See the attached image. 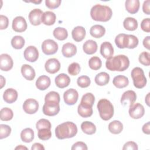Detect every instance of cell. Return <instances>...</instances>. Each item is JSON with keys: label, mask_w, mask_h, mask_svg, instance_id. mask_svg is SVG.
<instances>
[{"label": "cell", "mask_w": 150, "mask_h": 150, "mask_svg": "<svg viewBox=\"0 0 150 150\" xmlns=\"http://www.w3.org/2000/svg\"><path fill=\"white\" fill-rule=\"evenodd\" d=\"M43 13L42 11L40 9H34L32 10L28 15L30 23L34 26L39 25L41 23V17Z\"/></svg>", "instance_id": "17"}, {"label": "cell", "mask_w": 150, "mask_h": 150, "mask_svg": "<svg viewBox=\"0 0 150 150\" xmlns=\"http://www.w3.org/2000/svg\"><path fill=\"white\" fill-rule=\"evenodd\" d=\"M124 28L129 31H133L138 28V22L136 19L131 17L126 18L123 22Z\"/></svg>", "instance_id": "35"}, {"label": "cell", "mask_w": 150, "mask_h": 150, "mask_svg": "<svg viewBox=\"0 0 150 150\" xmlns=\"http://www.w3.org/2000/svg\"><path fill=\"white\" fill-rule=\"evenodd\" d=\"M112 15V10L109 6L100 4L94 5L90 11V16L96 21L107 22L111 19Z\"/></svg>", "instance_id": "3"}, {"label": "cell", "mask_w": 150, "mask_h": 150, "mask_svg": "<svg viewBox=\"0 0 150 150\" xmlns=\"http://www.w3.org/2000/svg\"><path fill=\"white\" fill-rule=\"evenodd\" d=\"M86 30L83 26H77L75 27L71 32V36L74 40L77 42L82 41L86 36Z\"/></svg>", "instance_id": "23"}, {"label": "cell", "mask_w": 150, "mask_h": 150, "mask_svg": "<svg viewBox=\"0 0 150 150\" xmlns=\"http://www.w3.org/2000/svg\"><path fill=\"white\" fill-rule=\"evenodd\" d=\"M28 149V148L26 146H23L22 145H19V146H16L15 148V149Z\"/></svg>", "instance_id": "59"}, {"label": "cell", "mask_w": 150, "mask_h": 150, "mask_svg": "<svg viewBox=\"0 0 150 150\" xmlns=\"http://www.w3.org/2000/svg\"><path fill=\"white\" fill-rule=\"evenodd\" d=\"M23 55L25 59L27 61L30 62H35L39 57V52L35 46H29L24 50Z\"/></svg>", "instance_id": "15"}, {"label": "cell", "mask_w": 150, "mask_h": 150, "mask_svg": "<svg viewBox=\"0 0 150 150\" xmlns=\"http://www.w3.org/2000/svg\"><path fill=\"white\" fill-rule=\"evenodd\" d=\"M13 113L12 110L8 107L2 108L0 111V118L2 121H8L12 119Z\"/></svg>", "instance_id": "37"}, {"label": "cell", "mask_w": 150, "mask_h": 150, "mask_svg": "<svg viewBox=\"0 0 150 150\" xmlns=\"http://www.w3.org/2000/svg\"><path fill=\"white\" fill-rule=\"evenodd\" d=\"M9 24L8 18L4 15H0V29L3 30L8 28Z\"/></svg>", "instance_id": "51"}, {"label": "cell", "mask_w": 150, "mask_h": 150, "mask_svg": "<svg viewBox=\"0 0 150 150\" xmlns=\"http://www.w3.org/2000/svg\"><path fill=\"white\" fill-rule=\"evenodd\" d=\"M123 129L122 124L118 120H114L108 124V130L113 134H118Z\"/></svg>", "instance_id": "32"}, {"label": "cell", "mask_w": 150, "mask_h": 150, "mask_svg": "<svg viewBox=\"0 0 150 150\" xmlns=\"http://www.w3.org/2000/svg\"><path fill=\"white\" fill-rule=\"evenodd\" d=\"M52 125L50 122L46 119L42 118L40 119L36 124V128L38 130L42 128H49L51 129Z\"/></svg>", "instance_id": "46"}, {"label": "cell", "mask_w": 150, "mask_h": 150, "mask_svg": "<svg viewBox=\"0 0 150 150\" xmlns=\"http://www.w3.org/2000/svg\"><path fill=\"white\" fill-rule=\"evenodd\" d=\"M149 57H150V54L148 52H142L139 54V58H138L139 63L144 66H149L150 64Z\"/></svg>", "instance_id": "47"}, {"label": "cell", "mask_w": 150, "mask_h": 150, "mask_svg": "<svg viewBox=\"0 0 150 150\" xmlns=\"http://www.w3.org/2000/svg\"><path fill=\"white\" fill-rule=\"evenodd\" d=\"M56 19V16L54 12L52 11L45 12L41 17V22L46 25H53Z\"/></svg>", "instance_id": "25"}, {"label": "cell", "mask_w": 150, "mask_h": 150, "mask_svg": "<svg viewBox=\"0 0 150 150\" xmlns=\"http://www.w3.org/2000/svg\"><path fill=\"white\" fill-rule=\"evenodd\" d=\"M50 79L45 75L39 76L36 81V86L39 90H45L50 85Z\"/></svg>", "instance_id": "24"}, {"label": "cell", "mask_w": 150, "mask_h": 150, "mask_svg": "<svg viewBox=\"0 0 150 150\" xmlns=\"http://www.w3.org/2000/svg\"><path fill=\"white\" fill-rule=\"evenodd\" d=\"M60 98L57 92L52 91L49 92L45 97V101H56L60 103Z\"/></svg>", "instance_id": "43"}, {"label": "cell", "mask_w": 150, "mask_h": 150, "mask_svg": "<svg viewBox=\"0 0 150 150\" xmlns=\"http://www.w3.org/2000/svg\"><path fill=\"white\" fill-rule=\"evenodd\" d=\"M42 111L46 115H56L60 111L59 103L56 101H45L42 108Z\"/></svg>", "instance_id": "7"}, {"label": "cell", "mask_w": 150, "mask_h": 150, "mask_svg": "<svg viewBox=\"0 0 150 150\" xmlns=\"http://www.w3.org/2000/svg\"><path fill=\"white\" fill-rule=\"evenodd\" d=\"M95 101V97L91 93H87L84 94L81 100V103L93 107Z\"/></svg>", "instance_id": "40"}, {"label": "cell", "mask_w": 150, "mask_h": 150, "mask_svg": "<svg viewBox=\"0 0 150 150\" xmlns=\"http://www.w3.org/2000/svg\"><path fill=\"white\" fill-rule=\"evenodd\" d=\"M149 93H148V94H147V95L146 96V97H145V102H146V104L149 106Z\"/></svg>", "instance_id": "58"}, {"label": "cell", "mask_w": 150, "mask_h": 150, "mask_svg": "<svg viewBox=\"0 0 150 150\" xmlns=\"http://www.w3.org/2000/svg\"><path fill=\"white\" fill-rule=\"evenodd\" d=\"M138 149L137 144L133 141H128L126 142L122 148L123 150H137Z\"/></svg>", "instance_id": "52"}, {"label": "cell", "mask_w": 150, "mask_h": 150, "mask_svg": "<svg viewBox=\"0 0 150 150\" xmlns=\"http://www.w3.org/2000/svg\"><path fill=\"white\" fill-rule=\"evenodd\" d=\"M5 84V79L2 76H1V88H2Z\"/></svg>", "instance_id": "57"}, {"label": "cell", "mask_w": 150, "mask_h": 150, "mask_svg": "<svg viewBox=\"0 0 150 150\" xmlns=\"http://www.w3.org/2000/svg\"><path fill=\"white\" fill-rule=\"evenodd\" d=\"M95 83L100 86L107 84L110 80V76L106 72H101L97 74L94 79Z\"/></svg>", "instance_id": "31"}, {"label": "cell", "mask_w": 150, "mask_h": 150, "mask_svg": "<svg viewBox=\"0 0 150 150\" xmlns=\"http://www.w3.org/2000/svg\"><path fill=\"white\" fill-rule=\"evenodd\" d=\"M11 132V128L5 124L0 125V139H4L8 137Z\"/></svg>", "instance_id": "45"}, {"label": "cell", "mask_w": 150, "mask_h": 150, "mask_svg": "<svg viewBox=\"0 0 150 150\" xmlns=\"http://www.w3.org/2000/svg\"><path fill=\"white\" fill-rule=\"evenodd\" d=\"M142 132L147 135H149L150 134V129H149V122H147L146 124H145L142 128Z\"/></svg>", "instance_id": "55"}, {"label": "cell", "mask_w": 150, "mask_h": 150, "mask_svg": "<svg viewBox=\"0 0 150 150\" xmlns=\"http://www.w3.org/2000/svg\"><path fill=\"white\" fill-rule=\"evenodd\" d=\"M137 100V94L133 90H128L125 91L121 98V103L122 105H128L131 106Z\"/></svg>", "instance_id": "12"}, {"label": "cell", "mask_w": 150, "mask_h": 150, "mask_svg": "<svg viewBox=\"0 0 150 150\" xmlns=\"http://www.w3.org/2000/svg\"><path fill=\"white\" fill-rule=\"evenodd\" d=\"M32 150H44L45 147L40 143H35L31 147Z\"/></svg>", "instance_id": "54"}, {"label": "cell", "mask_w": 150, "mask_h": 150, "mask_svg": "<svg viewBox=\"0 0 150 150\" xmlns=\"http://www.w3.org/2000/svg\"><path fill=\"white\" fill-rule=\"evenodd\" d=\"M134 86L137 88H142L146 84V78L143 70L139 67H134L131 73Z\"/></svg>", "instance_id": "6"}, {"label": "cell", "mask_w": 150, "mask_h": 150, "mask_svg": "<svg viewBox=\"0 0 150 150\" xmlns=\"http://www.w3.org/2000/svg\"><path fill=\"white\" fill-rule=\"evenodd\" d=\"M23 109L27 114H35L39 109V103L35 99L28 98L24 101L23 104Z\"/></svg>", "instance_id": "11"}, {"label": "cell", "mask_w": 150, "mask_h": 150, "mask_svg": "<svg viewBox=\"0 0 150 150\" xmlns=\"http://www.w3.org/2000/svg\"><path fill=\"white\" fill-rule=\"evenodd\" d=\"M97 44L93 40H88L83 45L84 52L87 54H93L97 52Z\"/></svg>", "instance_id": "28"}, {"label": "cell", "mask_w": 150, "mask_h": 150, "mask_svg": "<svg viewBox=\"0 0 150 150\" xmlns=\"http://www.w3.org/2000/svg\"><path fill=\"white\" fill-rule=\"evenodd\" d=\"M42 2V1H30V2H32V3H35V4H40V2Z\"/></svg>", "instance_id": "60"}, {"label": "cell", "mask_w": 150, "mask_h": 150, "mask_svg": "<svg viewBox=\"0 0 150 150\" xmlns=\"http://www.w3.org/2000/svg\"><path fill=\"white\" fill-rule=\"evenodd\" d=\"M97 107L102 120L108 121L114 115V107L109 100L105 98L101 99L98 102Z\"/></svg>", "instance_id": "5"}, {"label": "cell", "mask_w": 150, "mask_h": 150, "mask_svg": "<svg viewBox=\"0 0 150 150\" xmlns=\"http://www.w3.org/2000/svg\"><path fill=\"white\" fill-rule=\"evenodd\" d=\"M25 39L21 36H15L11 40L12 46L16 49H21L25 45Z\"/></svg>", "instance_id": "38"}, {"label": "cell", "mask_w": 150, "mask_h": 150, "mask_svg": "<svg viewBox=\"0 0 150 150\" xmlns=\"http://www.w3.org/2000/svg\"><path fill=\"white\" fill-rule=\"evenodd\" d=\"M140 6V3L138 0H127L125 2L126 10L131 14H134L138 12Z\"/></svg>", "instance_id": "27"}, {"label": "cell", "mask_w": 150, "mask_h": 150, "mask_svg": "<svg viewBox=\"0 0 150 150\" xmlns=\"http://www.w3.org/2000/svg\"><path fill=\"white\" fill-rule=\"evenodd\" d=\"M112 83L118 88H122L127 87L129 84L128 77L123 75H118L113 79Z\"/></svg>", "instance_id": "29"}, {"label": "cell", "mask_w": 150, "mask_h": 150, "mask_svg": "<svg viewBox=\"0 0 150 150\" xmlns=\"http://www.w3.org/2000/svg\"><path fill=\"white\" fill-rule=\"evenodd\" d=\"M12 29L16 32H22L26 30L28 25L25 19L21 16L15 17L12 21Z\"/></svg>", "instance_id": "13"}, {"label": "cell", "mask_w": 150, "mask_h": 150, "mask_svg": "<svg viewBox=\"0 0 150 150\" xmlns=\"http://www.w3.org/2000/svg\"><path fill=\"white\" fill-rule=\"evenodd\" d=\"M77 133V125L70 121L58 125L55 129L56 137L59 139L74 137Z\"/></svg>", "instance_id": "2"}, {"label": "cell", "mask_w": 150, "mask_h": 150, "mask_svg": "<svg viewBox=\"0 0 150 150\" xmlns=\"http://www.w3.org/2000/svg\"><path fill=\"white\" fill-rule=\"evenodd\" d=\"M78 114L83 118L90 117L93 114V108L91 106L80 103L77 108Z\"/></svg>", "instance_id": "26"}, {"label": "cell", "mask_w": 150, "mask_h": 150, "mask_svg": "<svg viewBox=\"0 0 150 150\" xmlns=\"http://www.w3.org/2000/svg\"><path fill=\"white\" fill-rule=\"evenodd\" d=\"M100 53L107 59L112 57L114 54V48L111 43L108 42H103L100 46Z\"/></svg>", "instance_id": "18"}, {"label": "cell", "mask_w": 150, "mask_h": 150, "mask_svg": "<svg viewBox=\"0 0 150 150\" xmlns=\"http://www.w3.org/2000/svg\"><path fill=\"white\" fill-rule=\"evenodd\" d=\"M115 43L120 49H134L139 43L138 39L133 35L120 33L115 39Z\"/></svg>", "instance_id": "4"}, {"label": "cell", "mask_w": 150, "mask_h": 150, "mask_svg": "<svg viewBox=\"0 0 150 150\" xmlns=\"http://www.w3.org/2000/svg\"><path fill=\"white\" fill-rule=\"evenodd\" d=\"M18 92L13 88H9L6 89L3 94L4 100L8 104H12L16 101L18 98Z\"/></svg>", "instance_id": "20"}, {"label": "cell", "mask_w": 150, "mask_h": 150, "mask_svg": "<svg viewBox=\"0 0 150 150\" xmlns=\"http://www.w3.org/2000/svg\"><path fill=\"white\" fill-rule=\"evenodd\" d=\"M102 62L101 59L97 56L91 57L88 61V66L90 68L94 70H97L101 67Z\"/></svg>", "instance_id": "39"}, {"label": "cell", "mask_w": 150, "mask_h": 150, "mask_svg": "<svg viewBox=\"0 0 150 150\" xmlns=\"http://www.w3.org/2000/svg\"><path fill=\"white\" fill-rule=\"evenodd\" d=\"M67 71L69 74L71 76H76L80 71V64L76 62H73L71 63L67 69Z\"/></svg>", "instance_id": "44"}, {"label": "cell", "mask_w": 150, "mask_h": 150, "mask_svg": "<svg viewBox=\"0 0 150 150\" xmlns=\"http://www.w3.org/2000/svg\"><path fill=\"white\" fill-rule=\"evenodd\" d=\"M21 73L22 76L28 80H33L36 76L34 69L29 64H23L21 67Z\"/></svg>", "instance_id": "21"}, {"label": "cell", "mask_w": 150, "mask_h": 150, "mask_svg": "<svg viewBox=\"0 0 150 150\" xmlns=\"http://www.w3.org/2000/svg\"><path fill=\"white\" fill-rule=\"evenodd\" d=\"M105 29L100 25H95L91 26L90 30V35L95 38H100L104 35Z\"/></svg>", "instance_id": "30"}, {"label": "cell", "mask_w": 150, "mask_h": 150, "mask_svg": "<svg viewBox=\"0 0 150 150\" xmlns=\"http://www.w3.org/2000/svg\"><path fill=\"white\" fill-rule=\"evenodd\" d=\"M71 149L72 150H87V146L86 144L81 141H79L74 143L71 146Z\"/></svg>", "instance_id": "50"}, {"label": "cell", "mask_w": 150, "mask_h": 150, "mask_svg": "<svg viewBox=\"0 0 150 150\" xmlns=\"http://www.w3.org/2000/svg\"><path fill=\"white\" fill-rule=\"evenodd\" d=\"M62 1L60 0H46V6L49 9H56L58 8L61 4Z\"/></svg>", "instance_id": "48"}, {"label": "cell", "mask_w": 150, "mask_h": 150, "mask_svg": "<svg viewBox=\"0 0 150 150\" xmlns=\"http://www.w3.org/2000/svg\"><path fill=\"white\" fill-rule=\"evenodd\" d=\"M150 19L149 18L144 19L141 23V28L145 32L149 33L150 32Z\"/></svg>", "instance_id": "49"}, {"label": "cell", "mask_w": 150, "mask_h": 150, "mask_svg": "<svg viewBox=\"0 0 150 150\" xmlns=\"http://www.w3.org/2000/svg\"><path fill=\"white\" fill-rule=\"evenodd\" d=\"M38 138L43 141L49 139L52 137V132L49 128H42L38 130Z\"/></svg>", "instance_id": "41"}, {"label": "cell", "mask_w": 150, "mask_h": 150, "mask_svg": "<svg viewBox=\"0 0 150 150\" xmlns=\"http://www.w3.org/2000/svg\"><path fill=\"white\" fill-rule=\"evenodd\" d=\"M21 138L23 142L29 143L34 139V131L30 128L23 129L21 133Z\"/></svg>", "instance_id": "34"}, {"label": "cell", "mask_w": 150, "mask_h": 150, "mask_svg": "<svg viewBox=\"0 0 150 150\" xmlns=\"http://www.w3.org/2000/svg\"><path fill=\"white\" fill-rule=\"evenodd\" d=\"M79 98V94L76 90L70 88L66 90L63 94V99L64 103L69 105L75 104Z\"/></svg>", "instance_id": "10"}, {"label": "cell", "mask_w": 150, "mask_h": 150, "mask_svg": "<svg viewBox=\"0 0 150 150\" xmlns=\"http://www.w3.org/2000/svg\"><path fill=\"white\" fill-rule=\"evenodd\" d=\"M53 34L54 37L59 40H64L68 36L67 30L65 28L61 27L55 28L53 32Z\"/></svg>", "instance_id": "36"}, {"label": "cell", "mask_w": 150, "mask_h": 150, "mask_svg": "<svg viewBox=\"0 0 150 150\" xmlns=\"http://www.w3.org/2000/svg\"><path fill=\"white\" fill-rule=\"evenodd\" d=\"M58 48L57 43L52 39H46L42 44V52L46 55H51L56 53Z\"/></svg>", "instance_id": "8"}, {"label": "cell", "mask_w": 150, "mask_h": 150, "mask_svg": "<svg viewBox=\"0 0 150 150\" xmlns=\"http://www.w3.org/2000/svg\"><path fill=\"white\" fill-rule=\"evenodd\" d=\"M62 53L65 57H73L77 53V47L71 43H66L62 46Z\"/></svg>", "instance_id": "19"}, {"label": "cell", "mask_w": 150, "mask_h": 150, "mask_svg": "<svg viewBox=\"0 0 150 150\" xmlns=\"http://www.w3.org/2000/svg\"><path fill=\"white\" fill-rule=\"evenodd\" d=\"M77 83L78 86L81 88H86L90 85L91 80L89 77L87 76H80L77 80Z\"/></svg>", "instance_id": "42"}, {"label": "cell", "mask_w": 150, "mask_h": 150, "mask_svg": "<svg viewBox=\"0 0 150 150\" xmlns=\"http://www.w3.org/2000/svg\"><path fill=\"white\" fill-rule=\"evenodd\" d=\"M149 4H150V1L146 0L144 2V4L142 5V11H143L144 13H145L146 15L150 14Z\"/></svg>", "instance_id": "53"}, {"label": "cell", "mask_w": 150, "mask_h": 150, "mask_svg": "<svg viewBox=\"0 0 150 150\" xmlns=\"http://www.w3.org/2000/svg\"><path fill=\"white\" fill-rule=\"evenodd\" d=\"M129 65V60L127 56L119 54L107 59L106 68L110 71H123L127 70Z\"/></svg>", "instance_id": "1"}, {"label": "cell", "mask_w": 150, "mask_h": 150, "mask_svg": "<svg viewBox=\"0 0 150 150\" xmlns=\"http://www.w3.org/2000/svg\"><path fill=\"white\" fill-rule=\"evenodd\" d=\"M81 129L84 133L87 135L94 134L96 131V125L93 122L88 121H84L81 123Z\"/></svg>", "instance_id": "33"}, {"label": "cell", "mask_w": 150, "mask_h": 150, "mask_svg": "<svg viewBox=\"0 0 150 150\" xmlns=\"http://www.w3.org/2000/svg\"><path fill=\"white\" fill-rule=\"evenodd\" d=\"M13 65V62L12 57L8 54H2L0 56V68L1 70L5 71H9L12 69Z\"/></svg>", "instance_id": "14"}, {"label": "cell", "mask_w": 150, "mask_h": 150, "mask_svg": "<svg viewBox=\"0 0 150 150\" xmlns=\"http://www.w3.org/2000/svg\"><path fill=\"white\" fill-rule=\"evenodd\" d=\"M149 39H150V36H148L145 37L143 40V45L148 50H149Z\"/></svg>", "instance_id": "56"}, {"label": "cell", "mask_w": 150, "mask_h": 150, "mask_svg": "<svg viewBox=\"0 0 150 150\" xmlns=\"http://www.w3.org/2000/svg\"><path fill=\"white\" fill-rule=\"evenodd\" d=\"M54 81L57 87L63 88L67 87L70 84V79L66 74L61 73L56 77Z\"/></svg>", "instance_id": "22"}, {"label": "cell", "mask_w": 150, "mask_h": 150, "mask_svg": "<svg viewBox=\"0 0 150 150\" xmlns=\"http://www.w3.org/2000/svg\"><path fill=\"white\" fill-rule=\"evenodd\" d=\"M129 115L134 119H139L142 118L145 114L144 106L139 103L133 104L129 108Z\"/></svg>", "instance_id": "9"}, {"label": "cell", "mask_w": 150, "mask_h": 150, "mask_svg": "<svg viewBox=\"0 0 150 150\" xmlns=\"http://www.w3.org/2000/svg\"><path fill=\"white\" fill-rule=\"evenodd\" d=\"M45 68L46 71L49 73L54 74L60 70V63L57 59L51 58L46 62Z\"/></svg>", "instance_id": "16"}]
</instances>
